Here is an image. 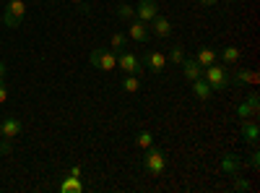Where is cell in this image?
<instances>
[{"mask_svg": "<svg viewBox=\"0 0 260 193\" xmlns=\"http://www.w3.org/2000/svg\"><path fill=\"white\" fill-rule=\"evenodd\" d=\"M203 78L208 81V87H211L213 92H224V89L229 87V84H232L226 66H224V63H219V60L203 68Z\"/></svg>", "mask_w": 260, "mask_h": 193, "instance_id": "obj_1", "label": "cell"}, {"mask_svg": "<svg viewBox=\"0 0 260 193\" xmlns=\"http://www.w3.org/2000/svg\"><path fill=\"white\" fill-rule=\"evenodd\" d=\"M143 159H141V164H143V170L148 175H164V170H167V154H164V149H159V146H154L151 144L148 149H143Z\"/></svg>", "mask_w": 260, "mask_h": 193, "instance_id": "obj_2", "label": "cell"}, {"mask_svg": "<svg viewBox=\"0 0 260 193\" xmlns=\"http://www.w3.org/2000/svg\"><path fill=\"white\" fill-rule=\"evenodd\" d=\"M26 18V3L24 0H6V8H3V24L8 29H18Z\"/></svg>", "mask_w": 260, "mask_h": 193, "instance_id": "obj_3", "label": "cell"}, {"mask_svg": "<svg viewBox=\"0 0 260 193\" xmlns=\"http://www.w3.org/2000/svg\"><path fill=\"white\" fill-rule=\"evenodd\" d=\"M89 63L96 68V71H104V73H110L117 68V52L115 50H104V47H96L91 50L89 55Z\"/></svg>", "mask_w": 260, "mask_h": 193, "instance_id": "obj_4", "label": "cell"}, {"mask_svg": "<svg viewBox=\"0 0 260 193\" xmlns=\"http://www.w3.org/2000/svg\"><path fill=\"white\" fill-rule=\"evenodd\" d=\"M117 68L125 73V76H138L141 73V58L133 52V50H120L117 52Z\"/></svg>", "mask_w": 260, "mask_h": 193, "instance_id": "obj_5", "label": "cell"}, {"mask_svg": "<svg viewBox=\"0 0 260 193\" xmlns=\"http://www.w3.org/2000/svg\"><path fill=\"white\" fill-rule=\"evenodd\" d=\"M21 131H24V125H21V120H16L13 115H6L3 120H0V139H3V141L18 139Z\"/></svg>", "mask_w": 260, "mask_h": 193, "instance_id": "obj_6", "label": "cell"}, {"mask_svg": "<svg viewBox=\"0 0 260 193\" xmlns=\"http://www.w3.org/2000/svg\"><path fill=\"white\" fill-rule=\"evenodd\" d=\"M257 113H260V102H257V94H255V92H252L245 102L237 104V118H240V120H252Z\"/></svg>", "mask_w": 260, "mask_h": 193, "instance_id": "obj_7", "label": "cell"}, {"mask_svg": "<svg viewBox=\"0 0 260 193\" xmlns=\"http://www.w3.org/2000/svg\"><path fill=\"white\" fill-rule=\"evenodd\" d=\"M159 16V3L156 0H141V3L136 6V18L143 21V24H151Z\"/></svg>", "mask_w": 260, "mask_h": 193, "instance_id": "obj_8", "label": "cell"}, {"mask_svg": "<svg viewBox=\"0 0 260 193\" xmlns=\"http://www.w3.org/2000/svg\"><path fill=\"white\" fill-rule=\"evenodd\" d=\"M148 32L154 34V37H159V39H167L169 34H172V21L167 18V16H156L154 21H151V26H148Z\"/></svg>", "mask_w": 260, "mask_h": 193, "instance_id": "obj_9", "label": "cell"}, {"mask_svg": "<svg viewBox=\"0 0 260 193\" xmlns=\"http://www.w3.org/2000/svg\"><path fill=\"white\" fill-rule=\"evenodd\" d=\"M148 37H151L148 24H143V21H138V18L130 21V26H127V39H133V42H146Z\"/></svg>", "mask_w": 260, "mask_h": 193, "instance_id": "obj_10", "label": "cell"}, {"mask_svg": "<svg viewBox=\"0 0 260 193\" xmlns=\"http://www.w3.org/2000/svg\"><path fill=\"white\" fill-rule=\"evenodd\" d=\"M57 190H60V193H81V190H83V183H81V178L65 173L62 180L57 183Z\"/></svg>", "mask_w": 260, "mask_h": 193, "instance_id": "obj_11", "label": "cell"}, {"mask_svg": "<svg viewBox=\"0 0 260 193\" xmlns=\"http://www.w3.org/2000/svg\"><path fill=\"white\" fill-rule=\"evenodd\" d=\"M180 66H182V76H185L187 81H195V78L203 76V68L198 66V60H195V58H185Z\"/></svg>", "mask_w": 260, "mask_h": 193, "instance_id": "obj_12", "label": "cell"}, {"mask_svg": "<svg viewBox=\"0 0 260 193\" xmlns=\"http://www.w3.org/2000/svg\"><path fill=\"white\" fill-rule=\"evenodd\" d=\"M192 84V94H195V99H201V102H208L211 97H213V89L208 87V81L201 76V78H195V81H190Z\"/></svg>", "mask_w": 260, "mask_h": 193, "instance_id": "obj_13", "label": "cell"}, {"mask_svg": "<svg viewBox=\"0 0 260 193\" xmlns=\"http://www.w3.org/2000/svg\"><path fill=\"white\" fill-rule=\"evenodd\" d=\"M143 60H146V66H148L151 73H161L167 68V55H161V52H146Z\"/></svg>", "mask_w": 260, "mask_h": 193, "instance_id": "obj_14", "label": "cell"}, {"mask_svg": "<svg viewBox=\"0 0 260 193\" xmlns=\"http://www.w3.org/2000/svg\"><path fill=\"white\" fill-rule=\"evenodd\" d=\"M195 60H198L201 68H206V66H211V63L219 60V52H216L213 47H201L198 52H195Z\"/></svg>", "mask_w": 260, "mask_h": 193, "instance_id": "obj_15", "label": "cell"}, {"mask_svg": "<svg viewBox=\"0 0 260 193\" xmlns=\"http://www.w3.org/2000/svg\"><path fill=\"white\" fill-rule=\"evenodd\" d=\"M240 133L247 144H257V123L255 120H242V128H240Z\"/></svg>", "mask_w": 260, "mask_h": 193, "instance_id": "obj_16", "label": "cell"}, {"mask_svg": "<svg viewBox=\"0 0 260 193\" xmlns=\"http://www.w3.org/2000/svg\"><path fill=\"white\" fill-rule=\"evenodd\" d=\"M219 58L224 60V66H234V63L242 58V50H240V47H234V45H229V47H224V50H221V55H219Z\"/></svg>", "mask_w": 260, "mask_h": 193, "instance_id": "obj_17", "label": "cell"}, {"mask_svg": "<svg viewBox=\"0 0 260 193\" xmlns=\"http://www.w3.org/2000/svg\"><path fill=\"white\" fill-rule=\"evenodd\" d=\"M234 81H237V84H250V87H255V84H257V73L250 71V68H240V71H234Z\"/></svg>", "mask_w": 260, "mask_h": 193, "instance_id": "obj_18", "label": "cell"}, {"mask_svg": "<svg viewBox=\"0 0 260 193\" xmlns=\"http://www.w3.org/2000/svg\"><path fill=\"white\" fill-rule=\"evenodd\" d=\"M221 170H224V175H234L237 170H240V159H237L234 154H226L221 159Z\"/></svg>", "mask_w": 260, "mask_h": 193, "instance_id": "obj_19", "label": "cell"}, {"mask_svg": "<svg viewBox=\"0 0 260 193\" xmlns=\"http://www.w3.org/2000/svg\"><path fill=\"white\" fill-rule=\"evenodd\" d=\"M125 47H127V34H122V32H115V34L110 37V50L120 52V50H125Z\"/></svg>", "mask_w": 260, "mask_h": 193, "instance_id": "obj_20", "label": "cell"}, {"mask_svg": "<svg viewBox=\"0 0 260 193\" xmlns=\"http://www.w3.org/2000/svg\"><path fill=\"white\" fill-rule=\"evenodd\" d=\"M115 16L122 18V21H133V18H136V8L127 6V3H120V6L115 8Z\"/></svg>", "mask_w": 260, "mask_h": 193, "instance_id": "obj_21", "label": "cell"}, {"mask_svg": "<svg viewBox=\"0 0 260 193\" xmlns=\"http://www.w3.org/2000/svg\"><path fill=\"white\" fill-rule=\"evenodd\" d=\"M122 89L130 92V94L141 92V78H138V76H125V78H122Z\"/></svg>", "mask_w": 260, "mask_h": 193, "instance_id": "obj_22", "label": "cell"}, {"mask_svg": "<svg viewBox=\"0 0 260 193\" xmlns=\"http://www.w3.org/2000/svg\"><path fill=\"white\" fill-rule=\"evenodd\" d=\"M136 146L138 149H148L151 144H154V133H148V131H141V133H136Z\"/></svg>", "mask_w": 260, "mask_h": 193, "instance_id": "obj_23", "label": "cell"}, {"mask_svg": "<svg viewBox=\"0 0 260 193\" xmlns=\"http://www.w3.org/2000/svg\"><path fill=\"white\" fill-rule=\"evenodd\" d=\"M167 60L175 63V66H180V63L185 60V47H182V45H175V47L169 50V58H167Z\"/></svg>", "mask_w": 260, "mask_h": 193, "instance_id": "obj_24", "label": "cell"}, {"mask_svg": "<svg viewBox=\"0 0 260 193\" xmlns=\"http://www.w3.org/2000/svg\"><path fill=\"white\" fill-rule=\"evenodd\" d=\"M234 178V190H250V180H245V178H240V175H232Z\"/></svg>", "mask_w": 260, "mask_h": 193, "instance_id": "obj_25", "label": "cell"}, {"mask_svg": "<svg viewBox=\"0 0 260 193\" xmlns=\"http://www.w3.org/2000/svg\"><path fill=\"white\" fill-rule=\"evenodd\" d=\"M6 99H8V87H6V81H0V104Z\"/></svg>", "mask_w": 260, "mask_h": 193, "instance_id": "obj_26", "label": "cell"}, {"mask_svg": "<svg viewBox=\"0 0 260 193\" xmlns=\"http://www.w3.org/2000/svg\"><path fill=\"white\" fill-rule=\"evenodd\" d=\"M250 164H252V170L260 167V152H252V154H250Z\"/></svg>", "mask_w": 260, "mask_h": 193, "instance_id": "obj_27", "label": "cell"}, {"mask_svg": "<svg viewBox=\"0 0 260 193\" xmlns=\"http://www.w3.org/2000/svg\"><path fill=\"white\" fill-rule=\"evenodd\" d=\"M11 152V141H3L0 139V154H8Z\"/></svg>", "mask_w": 260, "mask_h": 193, "instance_id": "obj_28", "label": "cell"}, {"mask_svg": "<svg viewBox=\"0 0 260 193\" xmlns=\"http://www.w3.org/2000/svg\"><path fill=\"white\" fill-rule=\"evenodd\" d=\"M198 3H201V6H208V8H213V6H219L221 0H198Z\"/></svg>", "mask_w": 260, "mask_h": 193, "instance_id": "obj_29", "label": "cell"}, {"mask_svg": "<svg viewBox=\"0 0 260 193\" xmlns=\"http://www.w3.org/2000/svg\"><path fill=\"white\" fill-rule=\"evenodd\" d=\"M68 175H76V178H81V167H78V164H73V167L68 170Z\"/></svg>", "mask_w": 260, "mask_h": 193, "instance_id": "obj_30", "label": "cell"}, {"mask_svg": "<svg viewBox=\"0 0 260 193\" xmlns=\"http://www.w3.org/2000/svg\"><path fill=\"white\" fill-rule=\"evenodd\" d=\"M0 81H6V63L0 60Z\"/></svg>", "mask_w": 260, "mask_h": 193, "instance_id": "obj_31", "label": "cell"}, {"mask_svg": "<svg viewBox=\"0 0 260 193\" xmlns=\"http://www.w3.org/2000/svg\"><path fill=\"white\" fill-rule=\"evenodd\" d=\"M71 3H73V6H81V3H83V0H71Z\"/></svg>", "mask_w": 260, "mask_h": 193, "instance_id": "obj_32", "label": "cell"}, {"mask_svg": "<svg viewBox=\"0 0 260 193\" xmlns=\"http://www.w3.org/2000/svg\"><path fill=\"white\" fill-rule=\"evenodd\" d=\"M0 26H3V16H0Z\"/></svg>", "mask_w": 260, "mask_h": 193, "instance_id": "obj_33", "label": "cell"}, {"mask_svg": "<svg viewBox=\"0 0 260 193\" xmlns=\"http://www.w3.org/2000/svg\"><path fill=\"white\" fill-rule=\"evenodd\" d=\"M52 3H60V0H52Z\"/></svg>", "mask_w": 260, "mask_h": 193, "instance_id": "obj_34", "label": "cell"}]
</instances>
